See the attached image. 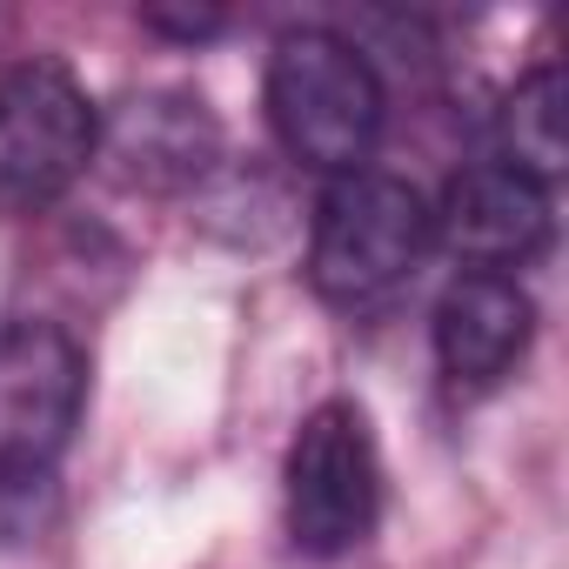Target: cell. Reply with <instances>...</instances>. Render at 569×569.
Returning a JSON list of instances; mask_svg holds the SVG:
<instances>
[{"mask_svg": "<svg viewBox=\"0 0 569 569\" xmlns=\"http://www.w3.org/2000/svg\"><path fill=\"white\" fill-rule=\"evenodd\" d=\"M261 101H268V128H274L281 154L316 168V174L369 168L382 121H389V94H382L369 48L336 34V28L274 34Z\"/></svg>", "mask_w": 569, "mask_h": 569, "instance_id": "6da1fadb", "label": "cell"}, {"mask_svg": "<svg viewBox=\"0 0 569 569\" xmlns=\"http://www.w3.org/2000/svg\"><path fill=\"white\" fill-rule=\"evenodd\" d=\"M436 241V208L402 174H336L309 228V289L329 309H376L422 268Z\"/></svg>", "mask_w": 569, "mask_h": 569, "instance_id": "7a4b0ae2", "label": "cell"}, {"mask_svg": "<svg viewBox=\"0 0 569 569\" xmlns=\"http://www.w3.org/2000/svg\"><path fill=\"white\" fill-rule=\"evenodd\" d=\"M281 516L289 542L316 562H336L362 549L382 522V449L369 429V409L336 396L302 416L281 469Z\"/></svg>", "mask_w": 569, "mask_h": 569, "instance_id": "3957f363", "label": "cell"}, {"mask_svg": "<svg viewBox=\"0 0 569 569\" xmlns=\"http://www.w3.org/2000/svg\"><path fill=\"white\" fill-rule=\"evenodd\" d=\"M101 108L61 61L0 74V221L48 214L94 161Z\"/></svg>", "mask_w": 569, "mask_h": 569, "instance_id": "277c9868", "label": "cell"}, {"mask_svg": "<svg viewBox=\"0 0 569 569\" xmlns=\"http://www.w3.org/2000/svg\"><path fill=\"white\" fill-rule=\"evenodd\" d=\"M88 402V356L54 322L0 329V476H54Z\"/></svg>", "mask_w": 569, "mask_h": 569, "instance_id": "5b68a950", "label": "cell"}, {"mask_svg": "<svg viewBox=\"0 0 569 569\" xmlns=\"http://www.w3.org/2000/svg\"><path fill=\"white\" fill-rule=\"evenodd\" d=\"M94 161L134 194H188L221 168V121L194 88H141L101 114Z\"/></svg>", "mask_w": 569, "mask_h": 569, "instance_id": "8992f818", "label": "cell"}, {"mask_svg": "<svg viewBox=\"0 0 569 569\" xmlns=\"http://www.w3.org/2000/svg\"><path fill=\"white\" fill-rule=\"evenodd\" d=\"M436 241L482 274H516L536 254H549L556 201L542 181H529L502 161H476L449 181V194L436 208Z\"/></svg>", "mask_w": 569, "mask_h": 569, "instance_id": "52a82bcc", "label": "cell"}, {"mask_svg": "<svg viewBox=\"0 0 569 569\" xmlns=\"http://www.w3.org/2000/svg\"><path fill=\"white\" fill-rule=\"evenodd\" d=\"M536 342V302L516 274H482L462 268L442 302H436V369L449 389L482 396L502 376H516V362Z\"/></svg>", "mask_w": 569, "mask_h": 569, "instance_id": "ba28073f", "label": "cell"}, {"mask_svg": "<svg viewBox=\"0 0 569 569\" xmlns=\"http://www.w3.org/2000/svg\"><path fill=\"white\" fill-rule=\"evenodd\" d=\"M489 161L556 188V174H562V81H556L549 61L529 68L502 94V108H496V154Z\"/></svg>", "mask_w": 569, "mask_h": 569, "instance_id": "9c48e42d", "label": "cell"}, {"mask_svg": "<svg viewBox=\"0 0 569 569\" xmlns=\"http://www.w3.org/2000/svg\"><path fill=\"white\" fill-rule=\"evenodd\" d=\"M54 516V476H0V542H34Z\"/></svg>", "mask_w": 569, "mask_h": 569, "instance_id": "30bf717a", "label": "cell"}, {"mask_svg": "<svg viewBox=\"0 0 569 569\" xmlns=\"http://www.w3.org/2000/svg\"><path fill=\"white\" fill-rule=\"evenodd\" d=\"M141 28L174 34V41H214L228 21H221V14H168V8H148V14H141Z\"/></svg>", "mask_w": 569, "mask_h": 569, "instance_id": "8fae6325", "label": "cell"}]
</instances>
